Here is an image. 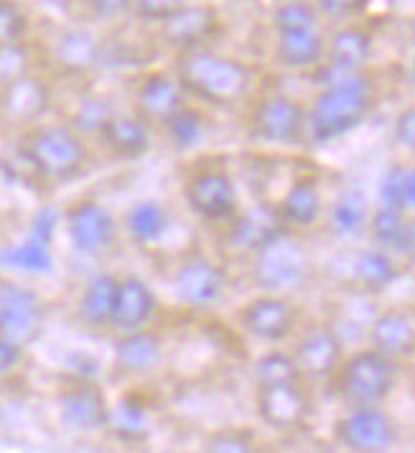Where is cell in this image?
Returning <instances> with one entry per match:
<instances>
[{
	"mask_svg": "<svg viewBox=\"0 0 415 453\" xmlns=\"http://www.w3.org/2000/svg\"><path fill=\"white\" fill-rule=\"evenodd\" d=\"M171 69L184 84L188 100L207 110L237 107L252 92V72L248 64L219 51L217 46L179 54L173 57Z\"/></svg>",
	"mask_w": 415,
	"mask_h": 453,
	"instance_id": "cell-3",
	"label": "cell"
},
{
	"mask_svg": "<svg viewBox=\"0 0 415 453\" xmlns=\"http://www.w3.org/2000/svg\"><path fill=\"white\" fill-rule=\"evenodd\" d=\"M319 11L309 0H283L273 8V28L275 34L293 31H313L319 28Z\"/></svg>",
	"mask_w": 415,
	"mask_h": 453,
	"instance_id": "cell-38",
	"label": "cell"
},
{
	"mask_svg": "<svg viewBox=\"0 0 415 453\" xmlns=\"http://www.w3.org/2000/svg\"><path fill=\"white\" fill-rule=\"evenodd\" d=\"M397 257L415 260V214L408 217V226H405L403 242H400V248H397Z\"/></svg>",
	"mask_w": 415,
	"mask_h": 453,
	"instance_id": "cell-49",
	"label": "cell"
},
{
	"mask_svg": "<svg viewBox=\"0 0 415 453\" xmlns=\"http://www.w3.org/2000/svg\"><path fill=\"white\" fill-rule=\"evenodd\" d=\"M286 232L288 229L281 219L278 206L265 199H257L252 204L237 209V214L219 229V240L227 252L250 260L252 255L268 248L270 242H275Z\"/></svg>",
	"mask_w": 415,
	"mask_h": 453,
	"instance_id": "cell-11",
	"label": "cell"
},
{
	"mask_svg": "<svg viewBox=\"0 0 415 453\" xmlns=\"http://www.w3.org/2000/svg\"><path fill=\"white\" fill-rule=\"evenodd\" d=\"M168 288L184 309H217L229 290V270L211 252L194 248L176 257L168 273Z\"/></svg>",
	"mask_w": 415,
	"mask_h": 453,
	"instance_id": "cell-6",
	"label": "cell"
},
{
	"mask_svg": "<svg viewBox=\"0 0 415 453\" xmlns=\"http://www.w3.org/2000/svg\"><path fill=\"white\" fill-rule=\"evenodd\" d=\"M370 57H373V36L362 26H342L327 42L324 62L347 72H365Z\"/></svg>",
	"mask_w": 415,
	"mask_h": 453,
	"instance_id": "cell-33",
	"label": "cell"
},
{
	"mask_svg": "<svg viewBox=\"0 0 415 453\" xmlns=\"http://www.w3.org/2000/svg\"><path fill=\"white\" fill-rule=\"evenodd\" d=\"M31 72H36V51L31 42L0 46V89Z\"/></svg>",
	"mask_w": 415,
	"mask_h": 453,
	"instance_id": "cell-39",
	"label": "cell"
},
{
	"mask_svg": "<svg viewBox=\"0 0 415 453\" xmlns=\"http://www.w3.org/2000/svg\"><path fill=\"white\" fill-rule=\"evenodd\" d=\"M411 36H413V43H415V21H413V28H411Z\"/></svg>",
	"mask_w": 415,
	"mask_h": 453,
	"instance_id": "cell-53",
	"label": "cell"
},
{
	"mask_svg": "<svg viewBox=\"0 0 415 453\" xmlns=\"http://www.w3.org/2000/svg\"><path fill=\"white\" fill-rule=\"evenodd\" d=\"M51 66L69 77L92 74L104 64V42L87 26H74L62 31L49 51Z\"/></svg>",
	"mask_w": 415,
	"mask_h": 453,
	"instance_id": "cell-20",
	"label": "cell"
},
{
	"mask_svg": "<svg viewBox=\"0 0 415 453\" xmlns=\"http://www.w3.org/2000/svg\"><path fill=\"white\" fill-rule=\"evenodd\" d=\"M118 273L115 270H92L80 286L74 301V319L87 331H110L115 309Z\"/></svg>",
	"mask_w": 415,
	"mask_h": 453,
	"instance_id": "cell-22",
	"label": "cell"
},
{
	"mask_svg": "<svg viewBox=\"0 0 415 453\" xmlns=\"http://www.w3.org/2000/svg\"><path fill=\"white\" fill-rule=\"evenodd\" d=\"M319 95L306 107V138L327 145L357 130L373 112V84L365 72H347L332 64L316 69Z\"/></svg>",
	"mask_w": 415,
	"mask_h": 453,
	"instance_id": "cell-2",
	"label": "cell"
},
{
	"mask_svg": "<svg viewBox=\"0 0 415 453\" xmlns=\"http://www.w3.org/2000/svg\"><path fill=\"white\" fill-rule=\"evenodd\" d=\"M319 16H329V19H347L362 8V0H316L313 3Z\"/></svg>",
	"mask_w": 415,
	"mask_h": 453,
	"instance_id": "cell-48",
	"label": "cell"
},
{
	"mask_svg": "<svg viewBox=\"0 0 415 453\" xmlns=\"http://www.w3.org/2000/svg\"><path fill=\"white\" fill-rule=\"evenodd\" d=\"M95 145L66 120H46L19 135V158L34 184L62 188L84 179L95 164Z\"/></svg>",
	"mask_w": 415,
	"mask_h": 453,
	"instance_id": "cell-1",
	"label": "cell"
},
{
	"mask_svg": "<svg viewBox=\"0 0 415 453\" xmlns=\"http://www.w3.org/2000/svg\"><path fill=\"white\" fill-rule=\"evenodd\" d=\"M373 206L362 188H344L327 204L324 222L336 240H352L357 234L367 232Z\"/></svg>",
	"mask_w": 415,
	"mask_h": 453,
	"instance_id": "cell-30",
	"label": "cell"
},
{
	"mask_svg": "<svg viewBox=\"0 0 415 453\" xmlns=\"http://www.w3.org/2000/svg\"><path fill=\"white\" fill-rule=\"evenodd\" d=\"M187 103H191L187 89L179 82V77L171 66L168 69H148L143 74H138V80L133 84L130 107L141 118H146L153 127L168 120Z\"/></svg>",
	"mask_w": 415,
	"mask_h": 453,
	"instance_id": "cell-17",
	"label": "cell"
},
{
	"mask_svg": "<svg viewBox=\"0 0 415 453\" xmlns=\"http://www.w3.org/2000/svg\"><path fill=\"white\" fill-rule=\"evenodd\" d=\"M51 112H54V89L36 72L0 89V123L5 133L21 135L34 125L51 120Z\"/></svg>",
	"mask_w": 415,
	"mask_h": 453,
	"instance_id": "cell-12",
	"label": "cell"
},
{
	"mask_svg": "<svg viewBox=\"0 0 415 453\" xmlns=\"http://www.w3.org/2000/svg\"><path fill=\"white\" fill-rule=\"evenodd\" d=\"M164 311L161 296L153 283L138 273H118L115 309H112V334L153 329Z\"/></svg>",
	"mask_w": 415,
	"mask_h": 453,
	"instance_id": "cell-16",
	"label": "cell"
},
{
	"mask_svg": "<svg viewBox=\"0 0 415 453\" xmlns=\"http://www.w3.org/2000/svg\"><path fill=\"white\" fill-rule=\"evenodd\" d=\"M120 229L123 240L138 250H156L161 248L173 232V214L161 199H138L127 206L120 217Z\"/></svg>",
	"mask_w": 415,
	"mask_h": 453,
	"instance_id": "cell-21",
	"label": "cell"
},
{
	"mask_svg": "<svg viewBox=\"0 0 415 453\" xmlns=\"http://www.w3.org/2000/svg\"><path fill=\"white\" fill-rule=\"evenodd\" d=\"M411 82H413V87H415V59H413V64H411Z\"/></svg>",
	"mask_w": 415,
	"mask_h": 453,
	"instance_id": "cell-51",
	"label": "cell"
},
{
	"mask_svg": "<svg viewBox=\"0 0 415 453\" xmlns=\"http://www.w3.org/2000/svg\"><path fill=\"white\" fill-rule=\"evenodd\" d=\"M158 143H164L171 153L191 156L202 145L207 143L211 133V118L207 107L196 103H187L181 110H176L168 120L156 127Z\"/></svg>",
	"mask_w": 415,
	"mask_h": 453,
	"instance_id": "cell-26",
	"label": "cell"
},
{
	"mask_svg": "<svg viewBox=\"0 0 415 453\" xmlns=\"http://www.w3.org/2000/svg\"><path fill=\"white\" fill-rule=\"evenodd\" d=\"M57 408L64 423L74 431L89 433L107 426L110 403L92 380H74L69 388H64L59 392Z\"/></svg>",
	"mask_w": 415,
	"mask_h": 453,
	"instance_id": "cell-24",
	"label": "cell"
},
{
	"mask_svg": "<svg viewBox=\"0 0 415 453\" xmlns=\"http://www.w3.org/2000/svg\"><path fill=\"white\" fill-rule=\"evenodd\" d=\"M23 359H26V347L5 339V336H0V380L19 370L23 365Z\"/></svg>",
	"mask_w": 415,
	"mask_h": 453,
	"instance_id": "cell-47",
	"label": "cell"
},
{
	"mask_svg": "<svg viewBox=\"0 0 415 453\" xmlns=\"http://www.w3.org/2000/svg\"><path fill=\"white\" fill-rule=\"evenodd\" d=\"M400 278V263L397 255L388 250L365 248L354 255L352 260V283L365 293H380L390 288L395 280Z\"/></svg>",
	"mask_w": 415,
	"mask_h": 453,
	"instance_id": "cell-32",
	"label": "cell"
},
{
	"mask_svg": "<svg viewBox=\"0 0 415 453\" xmlns=\"http://www.w3.org/2000/svg\"><path fill=\"white\" fill-rule=\"evenodd\" d=\"M250 133L268 145H296L306 138V107L288 95H268L250 112Z\"/></svg>",
	"mask_w": 415,
	"mask_h": 453,
	"instance_id": "cell-14",
	"label": "cell"
},
{
	"mask_svg": "<svg viewBox=\"0 0 415 453\" xmlns=\"http://www.w3.org/2000/svg\"><path fill=\"white\" fill-rule=\"evenodd\" d=\"M181 202L202 226L222 229L240 209V186L222 161L196 158L181 179Z\"/></svg>",
	"mask_w": 415,
	"mask_h": 453,
	"instance_id": "cell-4",
	"label": "cell"
},
{
	"mask_svg": "<svg viewBox=\"0 0 415 453\" xmlns=\"http://www.w3.org/2000/svg\"><path fill=\"white\" fill-rule=\"evenodd\" d=\"M158 143L156 127L141 118L133 107H120L107 123L103 135L97 138L95 150L115 164H135L143 161Z\"/></svg>",
	"mask_w": 415,
	"mask_h": 453,
	"instance_id": "cell-15",
	"label": "cell"
},
{
	"mask_svg": "<svg viewBox=\"0 0 415 453\" xmlns=\"http://www.w3.org/2000/svg\"><path fill=\"white\" fill-rule=\"evenodd\" d=\"M275 59L286 69H296V72L319 69L327 59V39L319 34V28L275 34Z\"/></svg>",
	"mask_w": 415,
	"mask_h": 453,
	"instance_id": "cell-31",
	"label": "cell"
},
{
	"mask_svg": "<svg viewBox=\"0 0 415 453\" xmlns=\"http://www.w3.org/2000/svg\"><path fill=\"white\" fill-rule=\"evenodd\" d=\"M43 316L46 303L34 283L0 275V336L28 347L42 331Z\"/></svg>",
	"mask_w": 415,
	"mask_h": 453,
	"instance_id": "cell-10",
	"label": "cell"
},
{
	"mask_svg": "<svg viewBox=\"0 0 415 453\" xmlns=\"http://www.w3.org/2000/svg\"><path fill=\"white\" fill-rule=\"evenodd\" d=\"M397 438V423L380 405H354L336 420V441L352 453H390Z\"/></svg>",
	"mask_w": 415,
	"mask_h": 453,
	"instance_id": "cell-13",
	"label": "cell"
},
{
	"mask_svg": "<svg viewBox=\"0 0 415 453\" xmlns=\"http://www.w3.org/2000/svg\"><path fill=\"white\" fill-rule=\"evenodd\" d=\"M23 232H28V234H34L39 240H46V242H54L57 245V237L62 234V206H36L31 211V217H28Z\"/></svg>",
	"mask_w": 415,
	"mask_h": 453,
	"instance_id": "cell-41",
	"label": "cell"
},
{
	"mask_svg": "<svg viewBox=\"0 0 415 453\" xmlns=\"http://www.w3.org/2000/svg\"><path fill=\"white\" fill-rule=\"evenodd\" d=\"M187 0H133V11L130 19L143 26H158L164 23L168 16H173Z\"/></svg>",
	"mask_w": 415,
	"mask_h": 453,
	"instance_id": "cell-42",
	"label": "cell"
},
{
	"mask_svg": "<svg viewBox=\"0 0 415 453\" xmlns=\"http://www.w3.org/2000/svg\"><path fill=\"white\" fill-rule=\"evenodd\" d=\"M281 219L286 229L296 234V232H306L313 229L316 225L324 222V211H327V202L321 194V186L311 176H298L286 194L281 196V202H275Z\"/></svg>",
	"mask_w": 415,
	"mask_h": 453,
	"instance_id": "cell-27",
	"label": "cell"
},
{
	"mask_svg": "<svg viewBox=\"0 0 415 453\" xmlns=\"http://www.w3.org/2000/svg\"><path fill=\"white\" fill-rule=\"evenodd\" d=\"M104 428L112 431L123 441H143L150 433V412H148L146 403H141L133 395L120 397L115 405H110Z\"/></svg>",
	"mask_w": 415,
	"mask_h": 453,
	"instance_id": "cell-35",
	"label": "cell"
},
{
	"mask_svg": "<svg viewBox=\"0 0 415 453\" xmlns=\"http://www.w3.org/2000/svg\"><path fill=\"white\" fill-rule=\"evenodd\" d=\"M403 204H405V211H408V214H415V165H405Z\"/></svg>",
	"mask_w": 415,
	"mask_h": 453,
	"instance_id": "cell-50",
	"label": "cell"
},
{
	"mask_svg": "<svg viewBox=\"0 0 415 453\" xmlns=\"http://www.w3.org/2000/svg\"><path fill=\"white\" fill-rule=\"evenodd\" d=\"M5 135V127H3V123H0V138Z\"/></svg>",
	"mask_w": 415,
	"mask_h": 453,
	"instance_id": "cell-52",
	"label": "cell"
},
{
	"mask_svg": "<svg viewBox=\"0 0 415 453\" xmlns=\"http://www.w3.org/2000/svg\"><path fill=\"white\" fill-rule=\"evenodd\" d=\"M240 329L263 344H281L296 329V309L286 296L260 293L252 296L237 313Z\"/></svg>",
	"mask_w": 415,
	"mask_h": 453,
	"instance_id": "cell-18",
	"label": "cell"
},
{
	"mask_svg": "<svg viewBox=\"0 0 415 453\" xmlns=\"http://www.w3.org/2000/svg\"><path fill=\"white\" fill-rule=\"evenodd\" d=\"M311 270L313 260L309 250L291 232L250 257V280L260 293L286 296L291 290L304 288L311 278Z\"/></svg>",
	"mask_w": 415,
	"mask_h": 453,
	"instance_id": "cell-7",
	"label": "cell"
},
{
	"mask_svg": "<svg viewBox=\"0 0 415 453\" xmlns=\"http://www.w3.org/2000/svg\"><path fill=\"white\" fill-rule=\"evenodd\" d=\"M118 110L120 107L112 103L107 95H103V92H84L82 97H77L74 104L69 107L64 120L72 125L84 141H89V143L95 145Z\"/></svg>",
	"mask_w": 415,
	"mask_h": 453,
	"instance_id": "cell-34",
	"label": "cell"
},
{
	"mask_svg": "<svg viewBox=\"0 0 415 453\" xmlns=\"http://www.w3.org/2000/svg\"><path fill=\"white\" fill-rule=\"evenodd\" d=\"M293 357L301 370V377L327 380L334 377L344 362V342L329 326H316L298 339Z\"/></svg>",
	"mask_w": 415,
	"mask_h": 453,
	"instance_id": "cell-25",
	"label": "cell"
},
{
	"mask_svg": "<svg viewBox=\"0 0 415 453\" xmlns=\"http://www.w3.org/2000/svg\"><path fill=\"white\" fill-rule=\"evenodd\" d=\"M31 19L19 0H3L0 3V46L5 43L28 42Z\"/></svg>",
	"mask_w": 415,
	"mask_h": 453,
	"instance_id": "cell-40",
	"label": "cell"
},
{
	"mask_svg": "<svg viewBox=\"0 0 415 453\" xmlns=\"http://www.w3.org/2000/svg\"><path fill=\"white\" fill-rule=\"evenodd\" d=\"M54 270H57L54 242H46L23 232L19 240L0 245V275L39 280V278L54 275Z\"/></svg>",
	"mask_w": 415,
	"mask_h": 453,
	"instance_id": "cell-23",
	"label": "cell"
},
{
	"mask_svg": "<svg viewBox=\"0 0 415 453\" xmlns=\"http://www.w3.org/2000/svg\"><path fill=\"white\" fill-rule=\"evenodd\" d=\"M395 143L403 150H408L411 156H415V104L405 107L395 118Z\"/></svg>",
	"mask_w": 415,
	"mask_h": 453,
	"instance_id": "cell-46",
	"label": "cell"
},
{
	"mask_svg": "<svg viewBox=\"0 0 415 453\" xmlns=\"http://www.w3.org/2000/svg\"><path fill=\"white\" fill-rule=\"evenodd\" d=\"M0 3H3V0H0Z\"/></svg>",
	"mask_w": 415,
	"mask_h": 453,
	"instance_id": "cell-54",
	"label": "cell"
},
{
	"mask_svg": "<svg viewBox=\"0 0 415 453\" xmlns=\"http://www.w3.org/2000/svg\"><path fill=\"white\" fill-rule=\"evenodd\" d=\"M222 28H225V19L214 3L187 0L173 16H168L166 21L158 23L153 31H156V42L168 49L173 57H179L187 51L217 46V39L222 36Z\"/></svg>",
	"mask_w": 415,
	"mask_h": 453,
	"instance_id": "cell-8",
	"label": "cell"
},
{
	"mask_svg": "<svg viewBox=\"0 0 415 453\" xmlns=\"http://www.w3.org/2000/svg\"><path fill=\"white\" fill-rule=\"evenodd\" d=\"M339 390L354 405H380L390 397L397 382V362L370 349L350 354L336 372Z\"/></svg>",
	"mask_w": 415,
	"mask_h": 453,
	"instance_id": "cell-9",
	"label": "cell"
},
{
	"mask_svg": "<svg viewBox=\"0 0 415 453\" xmlns=\"http://www.w3.org/2000/svg\"><path fill=\"white\" fill-rule=\"evenodd\" d=\"M204 453H255V446L245 433L219 431L209 438Z\"/></svg>",
	"mask_w": 415,
	"mask_h": 453,
	"instance_id": "cell-45",
	"label": "cell"
},
{
	"mask_svg": "<svg viewBox=\"0 0 415 453\" xmlns=\"http://www.w3.org/2000/svg\"><path fill=\"white\" fill-rule=\"evenodd\" d=\"M252 374H255L257 388L301 382V370H298V365H296L293 351L288 354V351L270 349L265 351V354H260L257 362H255V367H252Z\"/></svg>",
	"mask_w": 415,
	"mask_h": 453,
	"instance_id": "cell-37",
	"label": "cell"
},
{
	"mask_svg": "<svg viewBox=\"0 0 415 453\" xmlns=\"http://www.w3.org/2000/svg\"><path fill=\"white\" fill-rule=\"evenodd\" d=\"M255 411L270 431L291 433L298 431L306 423V418L311 412V403H309V395L301 388V382L268 385V388H257Z\"/></svg>",
	"mask_w": 415,
	"mask_h": 453,
	"instance_id": "cell-19",
	"label": "cell"
},
{
	"mask_svg": "<svg viewBox=\"0 0 415 453\" xmlns=\"http://www.w3.org/2000/svg\"><path fill=\"white\" fill-rule=\"evenodd\" d=\"M408 217L411 214L403 211V209L374 206L373 214H370V222H367V232H370L373 245L397 255V248H400L403 234H405V226H408Z\"/></svg>",
	"mask_w": 415,
	"mask_h": 453,
	"instance_id": "cell-36",
	"label": "cell"
},
{
	"mask_svg": "<svg viewBox=\"0 0 415 453\" xmlns=\"http://www.w3.org/2000/svg\"><path fill=\"white\" fill-rule=\"evenodd\" d=\"M370 347L390 359H400L415 351V324L408 311H380L370 324Z\"/></svg>",
	"mask_w": 415,
	"mask_h": 453,
	"instance_id": "cell-29",
	"label": "cell"
},
{
	"mask_svg": "<svg viewBox=\"0 0 415 453\" xmlns=\"http://www.w3.org/2000/svg\"><path fill=\"white\" fill-rule=\"evenodd\" d=\"M62 234L69 248L87 260L112 255L120 240V217L97 196H77L62 206Z\"/></svg>",
	"mask_w": 415,
	"mask_h": 453,
	"instance_id": "cell-5",
	"label": "cell"
},
{
	"mask_svg": "<svg viewBox=\"0 0 415 453\" xmlns=\"http://www.w3.org/2000/svg\"><path fill=\"white\" fill-rule=\"evenodd\" d=\"M403 184H405V165L395 164L385 171L382 181H380V206H393V209H403L405 211V204H403Z\"/></svg>",
	"mask_w": 415,
	"mask_h": 453,
	"instance_id": "cell-44",
	"label": "cell"
},
{
	"mask_svg": "<svg viewBox=\"0 0 415 453\" xmlns=\"http://www.w3.org/2000/svg\"><path fill=\"white\" fill-rule=\"evenodd\" d=\"M115 365L125 374H146L156 370L164 359V336L156 329L115 334Z\"/></svg>",
	"mask_w": 415,
	"mask_h": 453,
	"instance_id": "cell-28",
	"label": "cell"
},
{
	"mask_svg": "<svg viewBox=\"0 0 415 453\" xmlns=\"http://www.w3.org/2000/svg\"><path fill=\"white\" fill-rule=\"evenodd\" d=\"M84 11L97 23H123L130 19L133 0H82Z\"/></svg>",
	"mask_w": 415,
	"mask_h": 453,
	"instance_id": "cell-43",
	"label": "cell"
}]
</instances>
